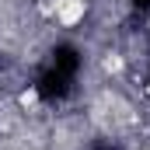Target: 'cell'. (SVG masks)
Returning <instances> with one entry per match:
<instances>
[{
    "label": "cell",
    "instance_id": "6da1fadb",
    "mask_svg": "<svg viewBox=\"0 0 150 150\" xmlns=\"http://www.w3.org/2000/svg\"><path fill=\"white\" fill-rule=\"evenodd\" d=\"M52 14H56V21L63 28H74V25L84 21V14H87V0H56L52 4Z\"/></svg>",
    "mask_w": 150,
    "mask_h": 150
},
{
    "label": "cell",
    "instance_id": "7a4b0ae2",
    "mask_svg": "<svg viewBox=\"0 0 150 150\" xmlns=\"http://www.w3.org/2000/svg\"><path fill=\"white\" fill-rule=\"evenodd\" d=\"M101 70H105V74H122V56H119V52H108V56L101 59Z\"/></svg>",
    "mask_w": 150,
    "mask_h": 150
},
{
    "label": "cell",
    "instance_id": "3957f363",
    "mask_svg": "<svg viewBox=\"0 0 150 150\" xmlns=\"http://www.w3.org/2000/svg\"><path fill=\"white\" fill-rule=\"evenodd\" d=\"M35 105H38V94H35V87L21 91V108H35Z\"/></svg>",
    "mask_w": 150,
    "mask_h": 150
},
{
    "label": "cell",
    "instance_id": "277c9868",
    "mask_svg": "<svg viewBox=\"0 0 150 150\" xmlns=\"http://www.w3.org/2000/svg\"><path fill=\"white\" fill-rule=\"evenodd\" d=\"M140 150H150V147H140Z\"/></svg>",
    "mask_w": 150,
    "mask_h": 150
}]
</instances>
